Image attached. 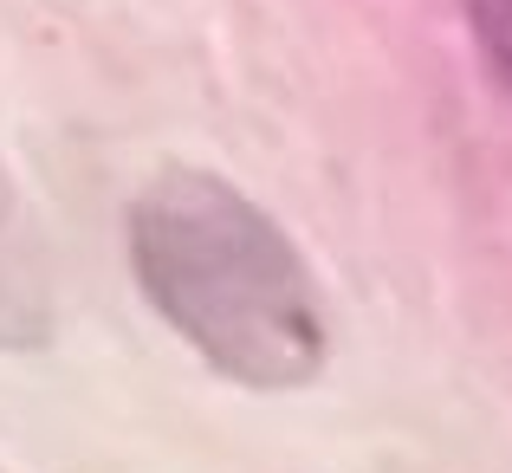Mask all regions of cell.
Returning <instances> with one entry per match:
<instances>
[{
	"label": "cell",
	"mask_w": 512,
	"mask_h": 473,
	"mask_svg": "<svg viewBox=\"0 0 512 473\" xmlns=\"http://www.w3.org/2000/svg\"><path fill=\"white\" fill-rule=\"evenodd\" d=\"M130 266L175 337L240 389H299L325 370L318 279L227 175H156L130 201Z\"/></svg>",
	"instance_id": "obj_1"
},
{
	"label": "cell",
	"mask_w": 512,
	"mask_h": 473,
	"mask_svg": "<svg viewBox=\"0 0 512 473\" xmlns=\"http://www.w3.org/2000/svg\"><path fill=\"white\" fill-rule=\"evenodd\" d=\"M52 260L20 182L0 169V350H39L52 344Z\"/></svg>",
	"instance_id": "obj_2"
},
{
	"label": "cell",
	"mask_w": 512,
	"mask_h": 473,
	"mask_svg": "<svg viewBox=\"0 0 512 473\" xmlns=\"http://www.w3.org/2000/svg\"><path fill=\"white\" fill-rule=\"evenodd\" d=\"M461 7H467V26H474L493 78L512 91V0H461Z\"/></svg>",
	"instance_id": "obj_3"
}]
</instances>
